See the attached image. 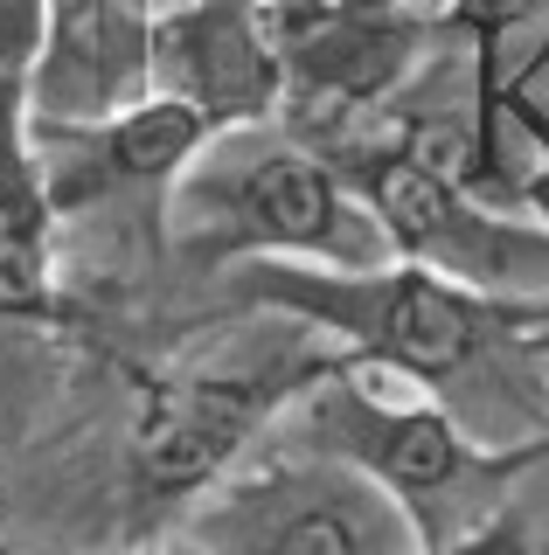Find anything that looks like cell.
<instances>
[{"label": "cell", "mask_w": 549, "mask_h": 555, "mask_svg": "<svg viewBox=\"0 0 549 555\" xmlns=\"http://www.w3.org/2000/svg\"><path fill=\"white\" fill-rule=\"evenodd\" d=\"M222 278H230V306L314 326L341 354L438 396L473 438L508 444L494 416H514L522 438H549V369L528 354V334L549 320V299L480 292L404 257L369 271L251 257Z\"/></svg>", "instance_id": "cell-1"}, {"label": "cell", "mask_w": 549, "mask_h": 555, "mask_svg": "<svg viewBox=\"0 0 549 555\" xmlns=\"http://www.w3.org/2000/svg\"><path fill=\"white\" fill-rule=\"evenodd\" d=\"M279 438L314 444L328 459H348L355 473H369L418 520L424 548H445L459 534H473L480 520H494L501 507H514V479L549 465V438L487 444L438 396L410 389V382L369 369L355 354L348 369H334L320 389H306L285 410Z\"/></svg>", "instance_id": "cell-2"}, {"label": "cell", "mask_w": 549, "mask_h": 555, "mask_svg": "<svg viewBox=\"0 0 549 555\" xmlns=\"http://www.w3.org/2000/svg\"><path fill=\"white\" fill-rule=\"evenodd\" d=\"M167 236L195 271H237L251 257H293L328 271L390 264V236L328 153L271 126L216 132L181 173Z\"/></svg>", "instance_id": "cell-3"}, {"label": "cell", "mask_w": 549, "mask_h": 555, "mask_svg": "<svg viewBox=\"0 0 549 555\" xmlns=\"http://www.w3.org/2000/svg\"><path fill=\"white\" fill-rule=\"evenodd\" d=\"M334 369H348V354L334 340H320L299 320H279L271 340H257L230 361L146 375L140 416H132V493H140V507H195Z\"/></svg>", "instance_id": "cell-4"}, {"label": "cell", "mask_w": 549, "mask_h": 555, "mask_svg": "<svg viewBox=\"0 0 549 555\" xmlns=\"http://www.w3.org/2000/svg\"><path fill=\"white\" fill-rule=\"evenodd\" d=\"M181 534L195 555H424L418 520L369 473L293 438L216 479L188 507Z\"/></svg>", "instance_id": "cell-5"}, {"label": "cell", "mask_w": 549, "mask_h": 555, "mask_svg": "<svg viewBox=\"0 0 549 555\" xmlns=\"http://www.w3.org/2000/svg\"><path fill=\"white\" fill-rule=\"evenodd\" d=\"M328 160L369 202V216L383 222L390 257L459 278V285H480V292L549 299V230L467 195L445 167H432L418 146H404L390 112L375 126H362L348 146H334Z\"/></svg>", "instance_id": "cell-6"}, {"label": "cell", "mask_w": 549, "mask_h": 555, "mask_svg": "<svg viewBox=\"0 0 549 555\" xmlns=\"http://www.w3.org/2000/svg\"><path fill=\"white\" fill-rule=\"evenodd\" d=\"M209 139H216L209 118L161 91L132 98L112 118H36V153L56 222L84 216V208H132L146 236H167L175 188Z\"/></svg>", "instance_id": "cell-7"}, {"label": "cell", "mask_w": 549, "mask_h": 555, "mask_svg": "<svg viewBox=\"0 0 549 555\" xmlns=\"http://www.w3.org/2000/svg\"><path fill=\"white\" fill-rule=\"evenodd\" d=\"M146 91L202 112L216 132L271 126L285 104V56L257 0H161L146 28Z\"/></svg>", "instance_id": "cell-8"}, {"label": "cell", "mask_w": 549, "mask_h": 555, "mask_svg": "<svg viewBox=\"0 0 549 555\" xmlns=\"http://www.w3.org/2000/svg\"><path fill=\"white\" fill-rule=\"evenodd\" d=\"M49 42V0H0V188L36 181V69Z\"/></svg>", "instance_id": "cell-9"}, {"label": "cell", "mask_w": 549, "mask_h": 555, "mask_svg": "<svg viewBox=\"0 0 549 555\" xmlns=\"http://www.w3.org/2000/svg\"><path fill=\"white\" fill-rule=\"evenodd\" d=\"M438 28L467 56H508L522 28H549V0H438Z\"/></svg>", "instance_id": "cell-10"}, {"label": "cell", "mask_w": 549, "mask_h": 555, "mask_svg": "<svg viewBox=\"0 0 549 555\" xmlns=\"http://www.w3.org/2000/svg\"><path fill=\"white\" fill-rule=\"evenodd\" d=\"M390 8H410V0H257L271 42H306L320 28H341V22H369V14H390Z\"/></svg>", "instance_id": "cell-11"}, {"label": "cell", "mask_w": 549, "mask_h": 555, "mask_svg": "<svg viewBox=\"0 0 549 555\" xmlns=\"http://www.w3.org/2000/svg\"><path fill=\"white\" fill-rule=\"evenodd\" d=\"M528 520H522V507H501L494 520H480L473 534H459V542H445V548H424V555H528Z\"/></svg>", "instance_id": "cell-12"}, {"label": "cell", "mask_w": 549, "mask_h": 555, "mask_svg": "<svg viewBox=\"0 0 549 555\" xmlns=\"http://www.w3.org/2000/svg\"><path fill=\"white\" fill-rule=\"evenodd\" d=\"M528 354H536V361H542V369H549V320L536 326V334H528Z\"/></svg>", "instance_id": "cell-13"}, {"label": "cell", "mask_w": 549, "mask_h": 555, "mask_svg": "<svg viewBox=\"0 0 549 555\" xmlns=\"http://www.w3.org/2000/svg\"><path fill=\"white\" fill-rule=\"evenodd\" d=\"M0 555H22V548H8V542H0Z\"/></svg>", "instance_id": "cell-14"}, {"label": "cell", "mask_w": 549, "mask_h": 555, "mask_svg": "<svg viewBox=\"0 0 549 555\" xmlns=\"http://www.w3.org/2000/svg\"><path fill=\"white\" fill-rule=\"evenodd\" d=\"M153 8H161V0H153Z\"/></svg>", "instance_id": "cell-15"}]
</instances>
